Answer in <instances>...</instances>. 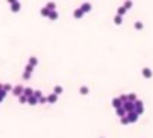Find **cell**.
Segmentation results:
<instances>
[{
  "label": "cell",
  "instance_id": "obj_1",
  "mask_svg": "<svg viewBox=\"0 0 153 138\" xmlns=\"http://www.w3.org/2000/svg\"><path fill=\"white\" fill-rule=\"evenodd\" d=\"M134 112L136 114H143V111H144V108H143V101H140V99H137V101H136L134 102Z\"/></svg>",
  "mask_w": 153,
  "mask_h": 138
},
{
  "label": "cell",
  "instance_id": "obj_2",
  "mask_svg": "<svg viewBox=\"0 0 153 138\" xmlns=\"http://www.w3.org/2000/svg\"><path fill=\"white\" fill-rule=\"evenodd\" d=\"M23 91H25V88H23L22 85H16V86H13L12 94H13L14 96H22V95H23Z\"/></svg>",
  "mask_w": 153,
  "mask_h": 138
},
{
  "label": "cell",
  "instance_id": "obj_3",
  "mask_svg": "<svg viewBox=\"0 0 153 138\" xmlns=\"http://www.w3.org/2000/svg\"><path fill=\"white\" fill-rule=\"evenodd\" d=\"M123 108L126 109V112L129 114V112H134V102H130V101H127V102L123 104Z\"/></svg>",
  "mask_w": 153,
  "mask_h": 138
},
{
  "label": "cell",
  "instance_id": "obj_4",
  "mask_svg": "<svg viewBox=\"0 0 153 138\" xmlns=\"http://www.w3.org/2000/svg\"><path fill=\"white\" fill-rule=\"evenodd\" d=\"M9 3L12 5V12H19L20 10V3H19L18 0H9Z\"/></svg>",
  "mask_w": 153,
  "mask_h": 138
},
{
  "label": "cell",
  "instance_id": "obj_5",
  "mask_svg": "<svg viewBox=\"0 0 153 138\" xmlns=\"http://www.w3.org/2000/svg\"><path fill=\"white\" fill-rule=\"evenodd\" d=\"M127 118L130 122H136V121L139 120V114H136V112H129L127 114Z\"/></svg>",
  "mask_w": 153,
  "mask_h": 138
},
{
  "label": "cell",
  "instance_id": "obj_6",
  "mask_svg": "<svg viewBox=\"0 0 153 138\" xmlns=\"http://www.w3.org/2000/svg\"><path fill=\"white\" fill-rule=\"evenodd\" d=\"M46 98H48V104H55L56 101H58V95L52 92V94H49Z\"/></svg>",
  "mask_w": 153,
  "mask_h": 138
},
{
  "label": "cell",
  "instance_id": "obj_7",
  "mask_svg": "<svg viewBox=\"0 0 153 138\" xmlns=\"http://www.w3.org/2000/svg\"><path fill=\"white\" fill-rule=\"evenodd\" d=\"M111 105L116 108V109H118V108H121V107H123V102L120 101V98H114V99L111 101Z\"/></svg>",
  "mask_w": 153,
  "mask_h": 138
},
{
  "label": "cell",
  "instance_id": "obj_8",
  "mask_svg": "<svg viewBox=\"0 0 153 138\" xmlns=\"http://www.w3.org/2000/svg\"><path fill=\"white\" fill-rule=\"evenodd\" d=\"M142 75L144 76V78H152V69H150V68H143V69H142Z\"/></svg>",
  "mask_w": 153,
  "mask_h": 138
},
{
  "label": "cell",
  "instance_id": "obj_9",
  "mask_svg": "<svg viewBox=\"0 0 153 138\" xmlns=\"http://www.w3.org/2000/svg\"><path fill=\"white\" fill-rule=\"evenodd\" d=\"M91 7H93V6H91V3H87V2H85V3H82V5H81V7H80V9H81L84 13H87V12H90V10H91Z\"/></svg>",
  "mask_w": 153,
  "mask_h": 138
},
{
  "label": "cell",
  "instance_id": "obj_10",
  "mask_svg": "<svg viewBox=\"0 0 153 138\" xmlns=\"http://www.w3.org/2000/svg\"><path fill=\"white\" fill-rule=\"evenodd\" d=\"M27 65H30V66L35 68L36 65H38V58H36V56H30L29 61H27Z\"/></svg>",
  "mask_w": 153,
  "mask_h": 138
},
{
  "label": "cell",
  "instance_id": "obj_11",
  "mask_svg": "<svg viewBox=\"0 0 153 138\" xmlns=\"http://www.w3.org/2000/svg\"><path fill=\"white\" fill-rule=\"evenodd\" d=\"M33 92H35V89H32V88H25V91H23V95L25 96H33Z\"/></svg>",
  "mask_w": 153,
  "mask_h": 138
},
{
  "label": "cell",
  "instance_id": "obj_12",
  "mask_svg": "<svg viewBox=\"0 0 153 138\" xmlns=\"http://www.w3.org/2000/svg\"><path fill=\"white\" fill-rule=\"evenodd\" d=\"M82 16H84V12H82L81 9H75V10H74V17H75V19H81Z\"/></svg>",
  "mask_w": 153,
  "mask_h": 138
},
{
  "label": "cell",
  "instance_id": "obj_13",
  "mask_svg": "<svg viewBox=\"0 0 153 138\" xmlns=\"http://www.w3.org/2000/svg\"><path fill=\"white\" fill-rule=\"evenodd\" d=\"M116 114H117L118 116H120V118H123V116H126L127 115V112H126V109H124V108H118V109H116Z\"/></svg>",
  "mask_w": 153,
  "mask_h": 138
},
{
  "label": "cell",
  "instance_id": "obj_14",
  "mask_svg": "<svg viewBox=\"0 0 153 138\" xmlns=\"http://www.w3.org/2000/svg\"><path fill=\"white\" fill-rule=\"evenodd\" d=\"M45 7H46L48 10H49V12H54V10H55V7H56V5H55L54 2H48Z\"/></svg>",
  "mask_w": 153,
  "mask_h": 138
},
{
  "label": "cell",
  "instance_id": "obj_15",
  "mask_svg": "<svg viewBox=\"0 0 153 138\" xmlns=\"http://www.w3.org/2000/svg\"><path fill=\"white\" fill-rule=\"evenodd\" d=\"M38 102H39V99L35 98V96H29V98H27V104H29V105H36Z\"/></svg>",
  "mask_w": 153,
  "mask_h": 138
},
{
  "label": "cell",
  "instance_id": "obj_16",
  "mask_svg": "<svg viewBox=\"0 0 153 138\" xmlns=\"http://www.w3.org/2000/svg\"><path fill=\"white\" fill-rule=\"evenodd\" d=\"M64 92V88L61 86V85H56L54 88V94H56V95H59V94H62Z\"/></svg>",
  "mask_w": 153,
  "mask_h": 138
},
{
  "label": "cell",
  "instance_id": "obj_17",
  "mask_svg": "<svg viewBox=\"0 0 153 138\" xmlns=\"http://www.w3.org/2000/svg\"><path fill=\"white\" fill-rule=\"evenodd\" d=\"M48 17H49L51 20H56V19H58V12H55V10H54V12H51Z\"/></svg>",
  "mask_w": 153,
  "mask_h": 138
},
{
  "label": "cell",
  "instance_id": "obj_18",
  "mask_svg": "<svg viewBox=\"0 0 153 138\" xmlns=\"http://www.w3.org/2000/svg\"><path fill=\"white\" fill-rule=\"evenodd\" d=\"M126 7H124V6H120V7H118V9H117V14H118V16H123V14H124V13H126Z\"/></svg>",
  "mask_w": 153,
  "mask_h": 138
},
{
  "label": "cell",
  "instance_id": "obj_19",
  "mask_svg": "<svg viewBox=\"0 0 153 138\" xmlns=\"http://www.w3.org/2000/svg\"><path fill=\"white\" fill-rule=\"evenodd\" d=\"M127 99H129L130 102H136V101H137V96H136V94H129L127 95Z\"/></svg>",
  "mask_w": 153,
  "mask_h": 138
},
{
  "label": "cell",
  "instance_id": "obj_20",
  "mask_svg": "<svg viewBox=\"0 0 153 138\" xmlns=\"http://www.w3.org/2000/svg\"><path fill=\"white\" fill-rule=\"evenodd\" d=\"M121 22H123V17L118 16V14H116V16H114V23H116V25H121Z\"/></svg>",
  "mask_w": 153,
  "mask_h": 138
},
{
  "label": "cell",
  "instance_id": "obj_21",
  "mask_svg": "<svg viewBox=\"0 0 153 138\" xmlns=\"http://www.w3.org/2000/svg\"><path fill=\"white\" fill-rule=\"evenodd\" d=\"M3 89H5L6 92H12V91H13V86H12L10 84H5L3 85Z\"/></svg>",
  "mask_w": 153,
  "mask_h": 138
},
{
  "label": "cell",
  "instance_id": "obj_22",
  "mask_svg": "<svg viewBox=\"0 0 153 138\" xmlns=\"http://www.w3.org/2000/svg\"><path fill=\"white\" fill-rule=\"evenodd\" d=\"M49 13H51V12L46 9V7H42V9H41V14H42V16H46V17H48V16H49Z\"/></svg>",
  "mask_w": 153,
  "mask_h": 138
},
{
  "label": "cell",
  "instance_id": "obj_23",
  "mask_svg": "<svg viewBox=\"0 0 153 138\" xmlns=\"http://www.w3.org/2000/svg\"><path fill=\"white\" fill-rule=\"evenodd\" d=\"M120 122H121L123 125H127V124H130V121H129V118H127V115H126V116H123V118H120Z\"/></svg>",
  "mask_w": 153,
  "mask_h": 138
},
{
  "label": "cell",
  "instance_id": "obj_24",
  "mask_svg": "<svg viewBox=\"0 0 153 138\" xmlns=\"http://www.w3.org/2000/svg\"><path fill=\"white\" fill-rule=\"evenodd\" d=\"M80 94H81V95H87V94H88V88H87V86H81V88H80Z\"/></svg>",
  "mask_w": 153,
  "mask_h": 138
},
{
  "label": "cell",
  "instance_id": "obj_25",
  "mask_svg": "<svg viewBox=\"0 0 153 138\" xmlns=\"http://www.w3.org/2000/svg\"><path fill=\"white\" fill-rule=\"evenodd\" d=\"M33 96H35V98H42V91H39V89H36L35 92H33Z\"/></svg>",
  "mask_w": 153,
  "mask_h": 138
},
{
  "label": "cell",
  "instance_id": "obj_26",
  "mask_svg": "<svg viewBox=\"0 0 153 138\" xmlns=\"http://www.w3.org/2000/svg\"><path fill=\"white\" fill-rule=\"evenodd\" d=\"M6 94H7V92H6L5 89H0V102H2V101H3V99H5Z\"/></svg>",
  "mask_w": 153,
  "mask_h": 138
},
{
  "label": "cell",
  "instance_id": "obj_27",
  "mask_svg": "<svg viewBox=\"0 0 153 138\" xmlns=\"http://www.w3.org/2000/svg\"><path fill=\"white\" fill-rule=\"evenodd\" d=\"M25 72H27V73H30L33 72V66H30V65H26V68H25Z\"/></svg>",
  "mask_w": 153,
  "mask_h": 138
},
{
  "label": "cell",
  "instance_id": "obj_28",
  "mask_svg": "<svg viewBox=\"0 0 153 138\" xmlns=\"http://www.w3.org/2000/svg\"><path fill=\"white\" fill-rule=\"evenodd\" d=\"M134 27L137 29V30H140V29H143V23H142V22H136L134 23Z\"/></svg>",
  "mask_w": 153,
  "mask_h": 138
},
{
  "label": "cell",
  "instance_id": "obj_29",
  "mask_svg": "<svg viewBox=\"0 0 153 138\" xmlns=\"http://www.w3.org/2000/svg\"><path fill=\"white\" fill-rule=\"evenodd\" d=\"M19 101L22 104H26L27 102V96H25V95H22V96H19Z\"/></svg>",
  "mask_w": 153,
  "mask_h": 138
},
{
  "label": "cell",
  "instance_id": "obj_30",
  "mask_svg": "<svg viewBox=\"0 0 153 138\" xmlns=\"http://www.w3.org/2000/svg\"><path fill=\"white\" fill-rule=\"evenodd\" d=\"M131 6H133V2H130V0H127L126 3H124V7H126V9H130Z\"/></svg>",
  "mask_w": 153,
  "mask_h": 138
},
{
  "label": "cell",
  "instance_id": "obj_31",
  "mask_svg": "<svg viewBox=\"0 0 153 138\" xmlns=\"http://www.w3.org/2000/svg\"><path fill=\"white\" fill-rule=\"evenodd\" d=\"M118 98H120V101H121L123 104H124V102H127V101H129V99H127V95H120Z\"/></svg>",
  "mask_w": 153,
  "mask_h": 138
},
{
  "label": "cell",
  "instance_id": "obj_32",
  "mask_svg": "<svg viewBox=\"0 0 153 138\" xmlns=\"http://www.w3.org/2000/svg\"><path fill=\"white\" fill-rule=\"evenodd\" d=\"M48 102V98L46 96H42V98H39V104H46Z\"/></svg>",
  "mask_w": 153,
  "mask_h": 138
},
{
  "label": "cell",
  "instance_id": "obj_33",
  "mask_svg": "<svg viewBox=\"0 0 153 138\" xmlns=\"http://www.w3.org/2000/svg\"><path fill=\"white\" fill-rule=\"evenodd\" d=\"M23 79H30V73H27V72H23Z\"/></svg>",
  "mask_w": 153,
  "mask_h": 138
}]
</instances>
